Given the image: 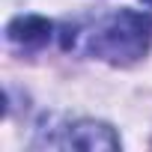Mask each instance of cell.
Returning <instances> with one entry per match:
<instances>
[{"label":"cell","mask_w":152,"mask_h":152,"mask_svg":"<svg viewBox=\"0 0 152 152\" xmlns=\"http://www.w3.org/2000/svg\"><path fill=\"white\" fill-rule=\"evenodd\" d=\"M152 45V15L122 9L113 18H107L90 39V51L102 60L128 66L140 60Z\"/></svg>","instance_id":"1"},{"label":"cell","mask_w":152,"mask_h":152,"mask_svg":"<svg viewBox=\"0 0 152 152\" xmlns=\"http://www.w3.org/2000/svg\"><path fill=\"white\" fill-rule=\"evenodd\" d=\"M51 30H54V27H51L48 18H39V15H18V18L9 24L6 33H9V42H12V45L33 51V48L48 45Z\"/></svg>","instance_id":"2"},{"label":"cell","mask_w":152,"mask_h":152,"mask_svg":"<svg viewBox=\"0 0 152 152\" xmlns=\"http://www.w3.org/2000/svg\"><path fill=\"white\" fill-rule=\"evenodd\" d=\"M69 146L75 149H116L119 146V137L104 125V122H78L75 128H69Z\"/></svg>","instance_id":"3"}]
</instances>
